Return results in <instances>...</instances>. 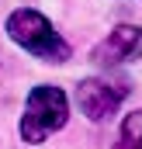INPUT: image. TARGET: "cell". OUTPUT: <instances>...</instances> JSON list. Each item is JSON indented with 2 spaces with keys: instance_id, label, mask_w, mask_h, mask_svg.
Listing matches in <instances>:
<instances>
[{
  "instance_id": "obj_4",
  "label": "cell",
  "mask_w": 142,
  "mask_h": 149,
  "mask_svg": "<svg viewBox=\"0 0 142 149\" xmlns=\"http://www.w3.org/2000/svg\"><path fill=\"white\" fill-rule=\"evenodd\" d=\"M128 59H142V28H135V24H118L94 49V63L114 66V63H128Z\"/></svg>"
},
{
  "instance_id": "obj_1",
  "label": "cell",
  "mask_w": 142,
  "mask_h": 149,
  "mask_svg": "<svg viewBox=\"0 0 142 149\" xmlns=\"http://www.w3.org/2000/svg\"><path fill=\"white\" fill-rule=\"evenodd\" d=\"M7 35L14 38L24 52H31L45 63H66L70 59V45L66 38L52 28V21L45 14H38L31 7H21L7 17Z\"/></svg>"
},
{
  "instance_id": "obj_2",
  "label": "cell",
  "mask_w": 142,
  "mask_h": 149,
  "mask_svg": "<svg viewBox=\"0 0 142 149\" xmlns=\"http://www.w3.org/2000/svg\"><path fill=\"white\" fill-rule=\"evenodd\" d=\"M70 118V101L59 87L38 83L31 87L28 101H24V114H21V139L24 142H45L52 132H59Z\"/></svg>"
},
{
  "instance_id": "obj_5",
  "label": "cell",
  "mask_w": 142,
  "mask_h": 149,
  "mask_svg": "<svg viewBox=\"0 0 142 149\" xmlns=\"http://www.w3.org/2000/svg\"><path fill=\"white\" fill-rule=\"evenodd\" d=\"M114 149H142V111H132L121 121V132H118Z\"/></svg>"
},
{
  "instance_id": "obj_3",
  "label": "cell",
  "mask_w": 142,
  "mask_h": 149,
  "mask_svg": "<svg viewBox=\"0 0 142 149\" xmlns=\"http://www.w3.org/2000/svg\"><path fill=\"white\" fill-rule=\"evenodd\" d=\"M125 94H128L125 83H107V80H97V76H90V80H83V83L76 87L80 111L87 114L90 121H104V118H111V114L121 108Z\"/></svg>"
}]
</instances>
